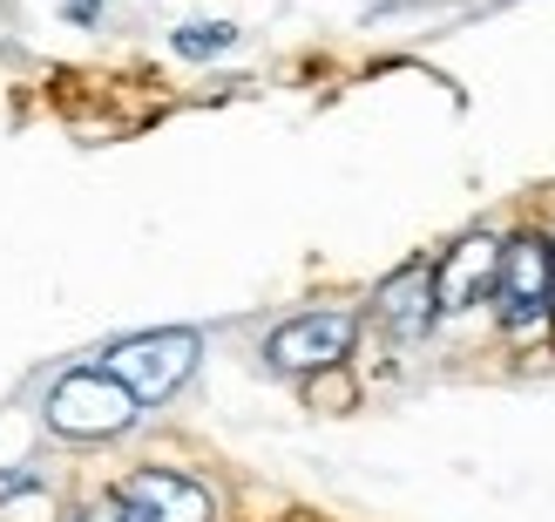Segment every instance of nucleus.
I'll return each instance as SVG.
<instances>
[{"mask_svg": "<svg viewBox=\"0 0 555 522\" xmlns=\"http://www.w3.org/2000/svg\"><path fill=\"white\" fill-rule=\"evenodd\" d=\"M204 360V340L190 333V326H163V333H135V340H116L102 353V373L122 380L135 407H156L170 400L190 373H197Z\"/></svg>", "mask_w": 555, "mask_h": 522, "instance_id": "f257e3e1", "label": "nucleus"}, {"mask_svg": "<svg viewBox=\"0 0 555 522\" xmlns=\"http://www.w3.org/2000/svg\"><path fill=\"white\" fill-rule=\"evenodd\" d=\"M48 428L62 434V442H116L122 428H135V415L143 407L129 400L122 380H108L102 367H75L48 387Z\"/></svg>", "mask_w": 555, "mask_h": 522, "instance_id": "f03ea898", "label": "nucleus"}, {"mask_svg": "<svg viewBox=\"0 0 555 522\" xmlns=\"http://www.w3.org/2000/svg\"><path fill=\"white\" fill-rule=\"evenodd\" d=\"M494 313H502L508 333H535V326L555 313V244L521 231L502 244V265H494Z\"/></svg>", "mask_w": 555, "mask_h": 522, "instance_id": "7ed1b4c3", "label": "nucleus"}, {"mask_svg": "<svg viewBox=\"0 0 555 522\" xmlns=\"http://www.w3.org/2000/svg\"><path fill=\"white\" fill-rule=\"evenodd\" d=\"M352 340H359V319L339 313V306H325V313H298V319L278 326V333L264 340V360L278 373H332V367H346Z\"/></svg>", "mask_w": 555, "mask_h": 522, "instance_id": "20e7f679", "label": "nucleus"}, {"mask_svg": "<svg viewBox=\"0 0 555 522\" xmlns=\"http://www.w3.org/2000/svg\"><path fill=\"white\" fill-rule=\"evenodd\" d=\"M108 502L129 522H217V496L183 469H135V475L116 482Z\"/></svg>", "mask_w": 555, "mask_h": 522, "instance_id": "39448f33", "label": "nucleus"}, {"mask_svg": "<svg viewBox=\"0 0 555 522\" xmlns=\"http://www.w3.org/2000/svg\"><path fill=\"white\" fill-rule=\"evenodd\" d=\"M494 265H502V238L467 231L454 252L434 265V298H440V313H475L481 298L494 292Z\"/></svg>", "mask_w": 555, "mask_h": 522, "instance_id": "423d86ee", "label": "nucleus"}, {"mask_svg": "<svg viewBox=\"0 0 555 522\" xmlns=\"http://www.w3.org/2000/svg\"><path fill=\"white\" fill-rule=\"evenodd\" d=\"M373 319H379L393 340H427V326L440 319L434 265H400L393 279H379V292H373Z\"/></svg>", "mask_w": 555, "mask_h": 522, "instance_id": "0eeeda50", "label": "nucleus"}, {"mask_svg": "<svg viewBox=\"0 0 555 522\" xmlns=\"http://www.w3.org/2000/svg\"><path fill=\"white\" fill-rule=\"evenodd\" d=\"M224 48H237V27H231V21H183V27H177V54H190V62L224 54Z\"/></svg>", "mask_w": 555, "mask_h": 522, "instance_id": "6e6552de", "label": "nucleus"}, {"mask_svg": "<svg viewBox=\"0 0 555 522\" xmlns=\"http://www.w3.org/2000/svg\"><path fill=\"white\" fill-rule=\"evenodd\" d=\"M68 522H129L116 502H89V509H81V515H68Z\"/></svg>", "mask_w": 555, "mask_h": 522, "instance_id": "1a4fd4ad", "label": "nucleus"}, {"mask_svg": "<svg viewBox=\"0 0 555 522\" xmlns=\"http://www.w3.org/2000/svg\"><path fill=\"white\" fill-rule=\"evenodd\" d=\"M62 14L68 21H95V0H62Z\"/></svg>", "mask_w": 555, "mask_h": 522, "instance_id": "9d476101", "label": "nucleus"}]
</instances>
